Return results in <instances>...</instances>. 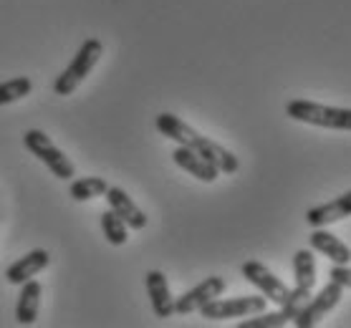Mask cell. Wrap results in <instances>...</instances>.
<instances>
[{"label": "cell", "mask_w": 351, "mask_h": 328, "mask_svg": "<svg viewBox=\"0 0 351 328\" xmlns=\"http://www.w3.org/2000/svg\"><path fill=\"white\" fill-rule=\"evenodd\" d=\"M154 127L160 129L162 136H167V139H172V142H177L180 147H190V149H195V152L199 154V157H205L208 162H213L220 172H225V175H235L240 169V162L238 157L230 152V149H225L223 144H217V142H213V139H208V136L197 134L195 129L190 127V124H184L180 116H175V114H160L157 119H154Z\"/></svg>", "instance_id": "1"}, {"label": "cell", "mask_w": 351, "mask_h": 328, "mask_svg": "<svg viewBox=\"0 0 351 328\" xmlns=\"http://www.w3.org/2000/svg\"><path fill=\"white\" fill-rule=\"evenodd\" d=\"M286 114L293 121H304L321 129H336V131H351V109L341 106H326L306 99H293L286 104Z\"/></svg>", "instance_id": "2"}, {"label": "cell", "mask_w": 351, "mask_h": 328, "mask_svg": "<svg viewBox=\"0 0 351 328\" xmlns=\"http://www.w3.org/2000/svg\"><path fill=\"white\" fill-rule=\"evenodd\" d=\"M104 56V46L99 38H86L81 43V49L76 51V56L71 58V64L66 66L64 73L56 76L53 81V91L58 97H71L73 91L79 88V84L86 79L91 68L99 64V58Z\"/></svg>", "instance_id": "3"}, {"label": "cell", "mask_w": 351, "mask_h": 328, "mask_svg": "<svg viewBox=\"0 0 351 328\" xmlns=\"http://www.w3.org/2000/svg\"><path fill=\"white\" fill-rule=\"evenodd\" d=\"M23 144L33 157H38V160L46 164L48 172L53 177H58V179H73V177H76V167L71 164V160H69V157L51 142V136L43 134L40 129H28L23 134Z\"/></svg>", "instance_id": "4"}, {"label": "cell", "mask_w": 351, "mask_h": 328, "mask_svg": "<svg viewBox=\"0 0 351 328\" xmlns=\"http://www.w3.org/2000/svg\"><path fill=\"white\" fill-rule=\"evenodd\" d=\"M240 273H243V278H245L247 283H253V286H256V288L261 290L271 303L280 305V308H283V305L298 303V301H293V290L288 288L286 283H283L276 273L268 270L263 263H258V260H247V263H243Z\"/></svg>", "instance_id": "5"}, {"label": "cell", "mask_w": 351, "mask_h": 328, "mask_svg": "<svg viewBox=\"0 0 351 328\" xmlns=\"http://www.w3.org/2000/svg\"><path fill=\"white\" fill-rule=\"evenodd\" d=\"M268 298L265 296H238V298H213L199 308V316L208 320H225V318H245L265 311Z\"/></svg>", "instance_id": "6"}, {"label": "cell", "mask_w": 351, "mask_h": 328, "mask_svg": "<svg viewBox=\"0 0 351 328\" xmlns=\"http://www.w3.org/2000/svg\"><path fill=\"white\" fill-rule=\"evenodd\" d=\"M341 298H343V286H339L336 280H328L316 296H311L298 308V313H295V318L291 323L295 328H313L326 313L334 311Z\"/></svg>", "instance_id": "7"}, {"label": "cell", "mask_w": 351, "mask_h": 328, "mask_svg": "<svg viewBox=\"0 0 351 328\" xmlns=\"http://www.w3.org/2000/svg\"><path fill=\"white\" fill-rule=\"evenodd\" d=\"M225 288H228L225 278H220V275H210V278H205L202 283H197L192 290H187V293H182L180 298H175V313L177 316H187V313L199 311L208 301L223 296Z\"/></svg>", "instance_id": "8"}, {"label": "cell", "mask_w": 351, "mask_h": 328, "mask_svg": "<svg viewBox=\"0 0 351 328\" xmlns=\"http://www.w3.org/2000/svg\"><path fill=\"white\" fill-rule=\"evenodd\" d=\"M293 275H295L293 301L306 303V301L311 298L313 286H316V257H313L311 250H295Z\"/></svg>", "instance_id": "9"}, {"label": "cell", "mask_w": 351, "mask_h": 328, "mask_svg": "<svg viewBox=\"0 0 351 328\" xmlns=\"http://www.w3.org/2000/svg\"><path fill=\"white\" fill-rule=\"evenodd\" d=\"M144 283H147V293H149V303H152L154 316L157 318L175 316V298H172V290H169L167 275L162 270H149Z\"/></svg>", "instance_id": "10"}, {"label": "cell", "mask_w": 351, "mask_h": 328, "mask_svg": "<svg viewBox=\"0 0 351 328\" xmlns=\"http://www.w3.org/2000/svg\"><path fill=\"white\" fill-rule=\"evenodd\" d=\"M172 162H175L177 167L184 169V172H190L195 179H199V182H215L217 177H220V169L213 164V162H208L205 157H199L195 149H190V147H180L177 144V149L172 152Z\"/></svg>", "instance_id": "11"}, {"label": "cell", "mask_w": 351, "mask_h": 328, "mask_svg": "<svg viewBox=\"0 0 351 328\" xmlns=\"http://www.w3.org/2000/svg\"><path fill=\"white\" fill-rule=\"evenodd\" d=\"M346 217H351V190L339 194L336 200L311 207L306 212V223L311 225V227H326V225L346 220Z\"/></svg>", "instance_id": "12"}, {"label": "cell", "mask_w": 351, "mask_h": 328, "mask_svg": "<svg viewBox=\"0 0 351 328\" xmlns=\"http://www.w3.org/2000/svg\"><path fill=\"white\" fill-rule=\"evenodd\" d=\"M308 242H311V250H316V253H321V255H326L334 265L351 263V248L346 245V242L339 240L334 232L324 230V227H313Z\"/></svg>", "instance_id": "13"}, {"label": "cell", "mask_w": 351, "mask_h": 328, "mask_svg": "<svg viewBox=\"0 0 351 328\" xmlns=\"http://www.w3.org/2000/svg\"><path fill=\"white\" fill-rule=\"evenodd\" d=\"M106 202H109V210H114L127 223V227H132V230H144L147 227V215L136 207V202L121 187H109L106 190Z\"/></svg>", "instance_id": "14"}, {"label": "cell", "mask_w": 351, "mask_h": 328, "mask_svg": "<svg viewBox=\"0 0 351 328\" xmlns=\"http://www.w3.org/2000/svg\"><path fill=\"white\" fill-rule=\"evenodd\" d=\"M48 263H51V255H48V250H31L28 255H23L21 260H16V263L10 265L8 270H5V278H8V283H13V286H21V283H25V280L36 278L43 268H48Z\"/></svg>", "instance_id": "15"}, {"label": "cell", "mask_w": 351, "mask_h": 328, "mask_svg": "<svg viewBox=\"0 0 351 328\" xmlns=\"http://www.w3.org/2000/svg\"><path fill=\"white\" fill-rule=\"evenodd\" d=\"M40 308V283L38 280H25L21 283V296L16 303V320L21 326H31L38 318Z\"/></svg>", "instance_id": "16"}, {"label": "cell", "mask_w": 351, "mask_h": 328, "mask_svg": "<svg viewBox=\"0 0 351 328\" xmlns=\"http://www.w3.org/2000/svg\"><path fill=\"white\" fill-rule=\"evenodd\" d=\"M304 303H293V305H283L280 311L276 313H256V316H250L247 320H243L238 328H280L286 326V323H291V320L295 318V313H298V308H301Z\"/></svg>", "instance_id": "17"}, {"label": "cell", "mask_w": 351, "mask_h": 328, "mask_svg": "<svg viewBox=\"0 0 351 328\" xmlns=\"http://www.w3.org/2000/svg\"><path fill=\"white\" fill-rule=\"evenodd\" d=\"M106 190H109V184H106V179H101V177H79V179L71 182L69 194H71L76 202H86V200H94V197L106 194Z\"/></svg>", "instance_id": "18"}, {"label": "cell", "mask_w": 351, "mask_h": 328, "mask_svg": "<svg viewBox=\"0 0 351 328\" xmlns=\"http://www.w3.org/2000/svg\"><path fill=\"white\" fill-rule=\"evenodd\" d=\"M33 91V81L28 76H18V79L3 81L0 84V106L16 104L21 99H25Z\"/></svg>", "instance_id": "19"}, {"label": "cell", "mask_w": 351, "mask_h": 328, "mask_svg": "<svg viewBox=\"0 0 351 328\" xmlns=\"http://www.w3.org/2000/svg\"><path fill=\"white\" fill-rule=\"evenodd\" d=\"M101 232H104V238L112 242V245H124V242L129 240L127 223H124L114 210L101 212Z\"/></svg>", "instance_id": "20"}, {"label": "cell", "mask_w": 351, "mask_h": 328, "mask_svg": "<svg viewBox=\"0 0 351 328\" xmlns=\"http://www.w3.org/2000/svg\"><path fill=\"white\" fill-rule=\"evenodd\" d=\"M328 278L336 280V283L343 286V288H351V268L349 265H334V268L328 270Z\"/></svg>", "instance_id": "21"}]
</instances>
